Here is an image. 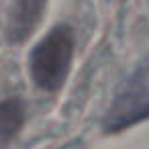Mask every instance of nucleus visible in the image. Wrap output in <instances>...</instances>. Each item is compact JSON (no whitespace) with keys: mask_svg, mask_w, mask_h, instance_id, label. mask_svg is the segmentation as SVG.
Instances as JSON below:
<instances>
[{"mask_svg":"<svg viewBox=\"0 0 149 149\" xmlns=\"http://www.w3.org/2000/svg\"><path fill=\"white\" fill-rule=\"evenodd\" d=\"M149 118V65L135 70L116 88L104 114V133L125 131Z\"/></svg>","mask_w":149,"mask_h":149,"instance_id":"f03ea898","label":"nucleus"},{"mask_svg":"<svg viewBox=\"0 0 149 149\" xmlns=\"http://www.w3.org/2000/svg\"><path fill=\"white\" fill-rule=\"evenodd\" d=\"M25 123V104L19 98L0 102V147L17 137Z\"/></svg>","mask_w":149,"mask_h":149,"instance_id":"20e7f679","label":"nucleus"},{"mask_svg":"<svg viewBox=\"0 0 149 149\" xmlns=\"http://www.w3.org/2000/svg\"><path fill=\"white\" fill-rule=\"evenodd\" d=\"M47 0H15L8 15L6 39L10 43H23L43 19Z\"/></svg>","mask_w":149,"mask_h":149,"instance_id":"7ed1b4c3","label":"nucleus"},{"mask_svg":"<svg viewBox=\"0 0 149 149\" xmlns=\"http://www.w3.org/2000/svg\"><path fill=\"white\" fill-rule=\"evenodd\" d=\"M76 37L70 25L53 27L31 51L29 72L35 86L43 92H57L68 80L74 59Z\"/></svg>","mask_w":149,"mask_h":149,"instance_id":"f257e3e1","label":"nucleus"}]
</instances>
